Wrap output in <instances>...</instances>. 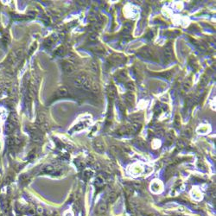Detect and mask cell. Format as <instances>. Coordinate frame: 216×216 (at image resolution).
<instances>
[{"label": "cell", "instance_id": "6da1fadb", "mask_svg": "<svg viewBox=\"0 0 216 216\" xmlns=\"http://www.w3.org/2000/svg\"><path fill=\"white\" fill-rule=\"evenodd\" d=\"M86 81V75L84 74H79L78 76H77V78L74 80V86H75L76 87L78 88H81L82 87V85L84 84V82Z\"/></svg>", "mask_w": 216, "mask_h": 216}, {"label": "cell", "instance_id": "7a4b0ae2", "mask_svg": "<svg viewBox=\"0 0 216 216\" xmlns=\"http://www.w3.org/2000/svg\"><path fill=\"white\" fill-rule=\"evenodd\" d=\"M93 147L96 150V151L99 153H102L105 150V144L101 140H96L93 143Z\"/></svg>", "mask_w": 216, "mask_h": 216}, {"label": "cell", "instance_id": "3957f363", "mask_svg": "<svg viewBox=\"0 0 216 216\" xmlns=\"http://www.w3.org/2000/svg\"><path fill=\"white\" fill-rule=\"evenodd\" d=\"M63 70H64V73L67 74H72L74 72V65L70 63V62H66L63 64Z\"/></svg>", "mask_w": 216, "mask_h": 216}, {"label": "cell", "instance_id": "277c9868", "mask_svg": "<svg viewBox=\"0 0 216 216\" xmlns=\"http://www.w3.org/2000/svg\"><path fill=\"white\" fill-rule=\"evenodd\" d=\"M68 89L66 86H62L57 89V96L58 97H67L68 95Z\"/></svg>", "mask_w": 216, "mask_h": 216}, {"label": "cell", "instance_id": "5b68a950", "mask_svg": "<svg viewBox=\"0 0 216 216\" xmlns=\"http://www.w3.org/2000/svg\"><path fill=\"white\" fill-rule=\"evenodd\" d=\"M106 210H107V204L106 202H101V203H100V204L98 205L97 208H96V213L98 214L101 215V214H105L106 212Z\"/></svg>", "mask_w": 216, "mask_h": 216}, {"label": "cell", "instance_id": "8992f818", "mask_svg": "<svg viewBox=\"0 0 216 216\" xmlns=\"http://www.w3.org/2000/svg\"><path fill=\"white\" fill-rule=\"evenodd\" d=\"M164 55H165V58L168 60H170L172 58L173 53H172V48H171L170 45H168L165 48V49H164Z\"/></svg>", "mask_w": 216, "mask_h": 216}, {"label": "cell", "instance_id": "52a82bcc", "mask_svg": "<svg viewBox=\"0 0 216 216\" xmlns=\"http://www.w3.org/2000/svg\"><path fill=\"white\" fill-rule=\"evenodd\" d=\"M142 55L144 57H146V58H151V57H154L155 53L154 51L150 48H146V49L143 50Z\"/></svg>", "mask_w": 216, "mask_h": 216}, {"label": "cell", "instance_id": "ba28073f", "mask_svg": "<svg viewBox=\"0 0 216 216\" xmlns=\"http://www.w3.org/2000/svg\"><path fill=\"white\" fill-rule=\"evenodd\" d=\"M132 29V24L130 22H127L124 24V33L125 34H129L131 31Z\"/></svg>", "mask_w": 216, "mask_h": 216}, {"label": "cell", "instance_id": "9c48e42d", "mask_svg": "<svg viewBox=\"0 0 216 216\" xmlns=\"http://www.w3.org/2000/svg\"><path fill=\"white\" fill-rule=\"evenodd\" d=\"M117 198H118V194L115 191H112L108 195V202H111V203H113L117 200Z\"/></svg>", "mask_w": 216, "mask_h": 216}, {"label": "cell", "instance_id": "30bf717a", "mask_svg": "<svg viewBox=\"0 0 216 216\" xmlns=\"http://www.w3.org/2000/svg\"><path fill=\"white\" fill-rule=\"evenodd\" d=\"M92 82H91L90 81H88V80H86V81L84 82V84L82 85V88H83L85 91H90L91 88H92Z\"/></svg>", "mask_w": 216, "mask_h": 216}, {"label": "cell", "instance_id": "8fae6325", "mask_svg": "<svg viewBox=\"0 0 216 216\" xmlns=\"http://www.w3.org/2000/svg\"><path fill=\"white\" fill-rule=\"evenodd\" d=\"M116 94H117L116 88L114 87L113 86H112L109 90V97L111 98V99H114V98L116 97Z\"/></svg>", "mask_w": 216, "mask_h": 216}, {"label": "cell", "instance_id": "7c38bea8", "mask_svg": "<svg viewBox=\"0 0 216 216\" xmlns=\"http://www.w3.org/2000/svg\"><path fill=\"white\" fill-rule=\"evenodd\" d=\"M125 98H126V102L128 103V104H131L133 102V100H134V96L131 94V93H127Z\"/></svg>", "mask_w": 216, "mask_h": 216}, {"label": "cell", "instance_id": "4fadbf2b", "mask_svg": "<svg viewBox=\"0 0 216 216\" xmlns=\"http://www.w3.org/2000/svg\"><path fill=\"white\" fill-rule=\"evenodd\" d=\"M15 128V125H13V124L11 123V122H8L7 125H6V131L7 132H11L13 130H14Z\"/></svg>", "mask_w": 216, "mask_h": 216}, {"label": "cell", "instance_id": "5bb4252c", "mask_svg": "<svg viewBox=\"0 0 216 216\" xmlns=\"http://www.w3.org/2000/svg\"><path fill=\"white\" fill-rule=\"evenodd\" d=\"M91 90L93 91V93H99L100 92V86L98 85V84H93Z\"/></svg>", "mask_w": 216, "mask_h": 216}, {"label": "cell", "instance_id": "9a60e30c", "mask_svg": "<svg viewBox=\"0 0 216 216\" xmlns=\"http://www.w3.org/2000/svg\"><path fill=\"white\" fill-rule=\"evenodd\" d=\"M54 170H55V168L52 166H47L46 168H44V172L46 173H52L54 172Z\"/></svg>", "mask_w": 216, "mask_h": 216}, {"label": "cell", "instance_id": "2e32d148", "mask_svg": "<svg viewBox=\"0 0 216 216\" xmlns=\"http://www.w3.org/2000/svg\"><path fill=\"white\" fill-rule=\"evenodd\" d=\"M90 67H91V69H92L93 72H97V70H98V65H97V63H96V62H93L90 64Z\"/></svg>", "mask_w": 216, "mask_h": 216}, {"label": "cell", "instance_id": "e0dca14e", "mask_svg": "<svg viewBox=\"0 0 216 216\" xmlns=\"http://www.w3.org/2000/svg\"><path fill=\"white\" fill-rule=\"evenodd\" d=\"M126 86H127V88H128L130 91H134L135 90V86H134V84L131 83V82H130V83H128L127 85H126Z\"/></svg>", "mask_w": 216, "mask_h": 216}, {"label": "cell", "instance_id": "ac0fdd59", "mask_svg": "<svg viewBox=\"0 0 216 216\" xmlns=\"http://www.w3.org/2000/svg\"><path fill=\"white\" fill-rule=\"evenodd\" d=\"M98 182V184H102L103 182H104V179L101 177V176H98L96 178V182Z\"/></svg>", "mask_w": 216, "mask_h": 216}, {"label": "cell", "instance_id": "d6986e66", "mask_svg": "<svg viewBox=\"0 0 216 216\" xmlns=\"http://www.w3.org/2000/svg\"><path fill=\"white\" fill-rule=\"evenodd\" d=\"M175 125L176 127H179L180 126V119H178V117L176 118V120H175Z\"/></svg>", "mask_w": 216, "mask_h": 216}, {"label": "cell", "instance_id": "ffe728a7", "mask_svg": "<svg viewBox=\"0 0 216 216\" xmlns=\"http://www.w3.org/2000/svg\"><path fill=\"white\" fill-rule=\"evenodd\" d=\"M36 211H37V213L39 214H43V208L42 207H38L37 209H36Z\"/></svg>", "mask_w": 216, "mask_h": 216}, {"label": "cell", "instance_id": "44dd1931", "mask_svg": "<svg viewBox=\"0 0 216 216\" xmlns=\"http://www.w3.org/2000/svg\"><path fill=\"white\" fill-rule=\"evenodd\" d=\"M97 35L96 34H93V35H92V36H90V39L91 40H95V39H97Z\"/></svg>", "mask_w": 216, "mask_h": 216}, {"label": "cell", "instance_id": "7402d4cb", "mask_svg": "<svg viewBox=\"0 0 216 216\" xmlns=\"http://www.w3.org/2000/svg\"><path fill=\"white\" fill-rule=\"evenodd\" d=\"M65 216H73V214H72L71 212L69 213V212H67V213H66L65 214Z\"/></svg>", "mask_w": 216, "mask_h": 216}, {"label": "cell", "instance_id": "603a6c76", "mask_svg": "<svg viewBox=\"0 0 216 216\" xmlns=\"http://www.w3.org/2000/svg\"><path fill=\"white\" fill-rule=\"evenodd\" d=\"M100 216H102V215H100Z\"/></svg>", "mask_w": 216, "mask_h": 216}]
</instances>
